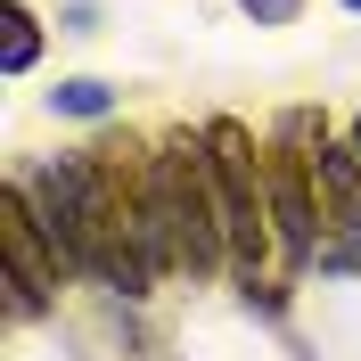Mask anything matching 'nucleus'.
<instances>
[{
  "label": "nucleus",
  "instance_id": "nucleus-1",
  "mask_svg": "<svg viewBox=\"0 0 361 361\" xmlns=\"http://www.w3.org/2000/svg\"><path fill=\"white\" fill-rule=\"evenodd\" d=\"M205 148H214V189H222V230H230V255L247 263V255H263V222H271V205H263V164H255V140L247 123H205Z\"/></svg>",
  "mask_w": 361,
  "mask_h": 361
},
{
  "label": "nucleus",
  "instance_id": "nucleus-2",
  "mask_svg": "<svg viewBox=\"0 0 361 361\" xmlns=\"http://www.w3.org/2000/svg\"><path fill=\"white\" fill-rule=\"evenodd\" d=\"M0 247H8V312L33 320L58 304V247H42V222H33V197H25V180L0 189Z\"/></svg>",
  "mask_w": 361,
  "mask_h": 361
},
{
  "label": "nucleus",
  "instance_id": "nucleus-3",
  "mask_svg": "<svg viewBox=\"0 0 361 361\" xmlns=\"http://www.w3.org/2000/svg\"><path fill=\"white\" fill-rule=\"evenodd\" d=\"M312 157H279L263 164V205H271V230H279V255L288 263H312L320 255V205H312V173H304Z\"/></svg>",
  "mask_w": 361,
  "mask_h": 361
},
{
  "label": "nucleus",
  "instance_id": "nucleus-4",
  "mask_svg": "<svg viewBox=\"0 0 361 361\" xmlns=\"http://www.w3.org/2000/svg\"><path fill=\"white\" fill-rule=\"evenodd\" d=\"M312 180H320V197H329V214H337V230L361 247V157L353 148H320Z\"/></svg>",
  "mask_w": 361,
  "mask_h": 361
},
{
  "label": "nucleus",
  "instance_id": "nucleus-5",
  "mask_svg": "<svg viewBox=\"0 0 361 361\" xmlns=\"http://www.w3.org/2000/svg\"><path fill=\"white\" fill-rule=\"evenodd\" d=\"M0 25H8V42H0V66H8V74H25L33 58H42V17H33L25 0H8V8H0Z\"/></svg>",
  "mask_w": 361,
  "mask_h": 361
},
{
  "label": "nucleus",
  "instance_id": "nucleus-6",
  "mask_svg": "<svg viewBox=\"0 0 361 361\" xmlns=\"http://www.w3.org/2000/svg\"><path fill=\"white\" fill-rule=\"evenodd\" d=\"M49 107H58V115H82V123H90V115H107V107H115V90H107V82H90V74H74V82L49 90Z\"/></svg>",
  "mask_w": 361,
  "mask_h": 361
},
{
  "label": "nucleus",
  "instance_id": "nucleus-7",
  "mask_svg": "<svg viewBox=\"0 0 361 361\" xmlns=\"http://www.w3.org/2000/svg\"><path fill=\"white\" fill-rule=\"evenodd\" d=\"M238 8H247L255 25H295V8H304V0H238Z\"/></svg>",
  "mask_w": 361,
  "mask_h": 361
},
{
  "label": "nucleus",
  "instance_id": "nucleus-8",
  "mask_svg": "<svg viewBox=\"0 0 361 361\" xmlns=\"http://www.w3.org/2000/svg\"><path fill=\"white\" fill-rule=\"evenodd\" d=\"M353 157H361V115H353Z\"/></svg>",
  "mask_w": 361,
  "mask_h": 361
},
{
  "label": "nucleus",
  "instance_id": "nucleus-9",
  "mask_svg": "<svg viewBox=\"0 0 361 361\" xmlns=\"http://www.w3.org/2000/svg\"><path fill=\"white\" fill-rule=\"evenodd\" d=\"M345 8H361V0H345Z\"/></svg>",
  "mask_w": 361,
  "mask_h": 361
}]
</instances>
